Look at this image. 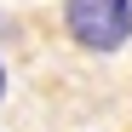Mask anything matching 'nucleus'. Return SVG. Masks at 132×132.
<instances>
[{
    "label": "nucleus",
    "mask_w": 132,
    "mask_h": 132,
    "mask_svg": "<svg viewBox=\"0 0 132 132\" xmlns=\"http://www.w3.org/2000/svg\"><path fill=\"white\" fill-rule=\"evenodd\" d=\"M63 29L80 52H121L132 40V0H63Z\"/></svg>",
    "instance_id": "f257e3e1"
},
{
    "label": "nucleus",
    "mask_w": 132,
    "mask_h": 132,
    "mask_svg": "<svg viewBox=\"0 0 132 132\" xmlns=\"http://www.w3.org/2000/svg\"><path fill=\"white\" fill-rule=\"evenodd\" d=\"M0 98H6V63H0Z\"/></svg>",
    "instance_id": "f03ea898"
}]
</instances>
